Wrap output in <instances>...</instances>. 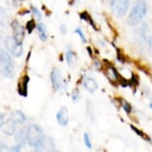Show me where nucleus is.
Listing matches in <instances>:
<instances>
[{
	"mask_svg": "<svg viewBox=\"0 0 152 152\" xmlns=\"http://www.w3.org/2000/svg\"><path fill=\"white\" fill-rule=\"evenodd\" d=\"M147 12V3L145 0H135L130 11L127 23L130 26L139 25Z\"/></svg>",
	"mask_w": 152,
	"mask_h": 152,
	"instance_id": "nucleus-1",
	"label": "nucleus"
},
{
	"mask_svg": "<svg viewBox=\"0 0 152 152\" xmlns=\"http://www.w3.org/2000/svg\"><path fill=\"white\" fill-rule=\"evenodd\" d=\"M15 64L11 56L6 50H0V72L3 77L12 78L14 77Z\"/></svg>",
	"mask_w": 152,
	"mask_h": 152,
	"instance_id": "nucleus-2",
	"label": "nucleus"
},
{
	"mask_svg": "<svg viewBox=\"0 0 152 152\" xmlns=\"http://www.w3.org/2000/svg\"><path fill=\"white\" fill-rule=\"evenodd\" d=\"M130 6V0H111L110 7L113 15L118 18L127 15Z\"/></svg>",
	"mask_w": 152,
	"mask_h": 152,
	"instance_id": "nucleus-3",
	"label": "nucleus"
},
{
	"mask_svg": "<svg viewBox=\"0 0 152 152\" xmlns=\"http://www.w3.org/2000/svg\"><path fill=\"white\" fill-rule=\"evenodd\" d=\"M42 135V129L37 125H30L26 128V142L30 147H37Z\"/></svg>",
	"mask_w": 152,
	"mask_h": 152,
	"instance_id": "nucleus-4",
	"label": "nucleus"
},
{
	"mask_svg": "<svg viewBox=\"0 0 152 152\" xmlns=\"http://www.w3.org/2000/svg\"><path fill=\"white\" fill-rule=\"evenodd\" d=\"M5 46L7 50L15 58H19L23 54V45L18 44L13 37H7L5 39Z\"/></svg>",
	"mask_w": 152,
	"mask_h": 152,
	"instance_id": "nucleus-5",
	"label": "nucleus"
},
{
	"mask_svg": "<svg viewBox=\"0 0 152 152\" xmlns=\"http://www.w3.org/2000/svg\"><path fill=\"white\" fill-rule=\"evenodd\" d=\"M13 30V38L19 45L23 44L25 37V29L17 20H14L11 23Z\"/></svg>",
	"mask_w": 152,
	"mask_h": 152,
	"instance_id": "nucleus-6",
	"label": "nucleus"
},
{
	"mask_svg": "<svg viewBox=\"0 0 152 152\" xmlns=\"http://www.w3.org/2000/svg\"><path fill=\"white\" fill-rule=\"evenodd\" d=\"M50 79H51V82H52L53 88L54 91H58L62 88V74L58 69H54L51 72Z\"/></svg>",
	"mask_w": 152,
	"mask_h": 152,
	"instance_id": "nucleus-7",
	"label": "nucleus"
},
{
	"mask_svg": "<svg viewBox=\"0 0 152 152\" xmlns=\"http://www.w3.org/2000/svg\"><path fill=\"white\" fill-rule=\"evenodd\" d=\"M55 147V142L53 141L52 138L50 137V136H47V135H42V137L40 140L38 144L37 145V147L35 148H38V149H41L42 151H50V150L54 149Z\"/></svg>",
	"mask_w": 152,
	"mask_h": 152,
	"instance_id": "nucleus-8",
	"label": "nucleus"
},
{
	"mask_svg": "<svg viewBox=\"0 0 152 152\" xmlns=\"http://www.w3.org/2000/svg\"><path fill=\"white\" fill-rule=\"evenodd\" d=\"M58 123L61 127H65L69 123V112L66 107H61L56 115Z\"/></svg>",
	"mask_w": 152,
	"mask_h": 152,
	"instance_id": "nucleus-9",
	"label": "nucleus"
},
{
	"mask_svg": "<svg viewBox=\"0 0 152 152\" xmlns=\"http://www.w3.org/2000/svg\"><path fill=\"white\" fill-rule=\"evenodd\" d=\"M2 128H3V133L5 135H8V136H12L15 135V132H16V124L12 120L9 119L5 121Z\"/></svg>",
	"mask_w": 152,
	"mask_h": 152,
	"instance_id": "nucleus-10",
	"label": "nucleus"
},
{
	"mask_svg": "<svg viewBox=\"0 0 152 152\" xmlns=\"http://www.w3.org/2000/svg\"><path fill=\"white\" fill-rule=\"evenodd\" d=\"M29 81H30V78L28 77L27 76H25L21 79V80L18 83V93L23 96H27Z\"/></svg>",
	"mask_w": 152,
	"mask_h": 152,
	"instance_id": "nucleus-11",
	"label": "nucleus"
},
{
	"mask_svg": "<svg viewBox=\"0 0 152 152\" xmlns=\"http://www.w3.org/2000/svg\"><path fill=\"white\" fill-rule=\"evenodd\" d=\"M10 120H12L16 124H23V123L26 122V117L23 112L16 110V111H14V112H11V114H10Z\"/></svg>",
	"mask_w": 152,
	"mask_h": 152,
	"instance_id": "nucleus-12",
	"label": "nucleus"
},
{
	"mask_svg": "<svg viewBox=\"0 0 152 152\" xmlns=\"http://www.w3.org/2000/svg\"><path fill=\"white\" fill-rule=\"evenodd\" d=\"M15 141L18 145H20L21 147H23L26 144V128H21L15 133Z\"/></svg>",
	"mask_w": 152,
	"mask_h": 152,
	"instance_id": "nucleus-13",
	"label": "nucleus"
},
{
	"mask_svg": "<svg viewBox=\"0 0 152 152\" xmlns=\"http://www.w3.org/2000/svg\"><path fill=\"white\" fill-rule=\"evenodd\" d=\"M83 85H84V87L91 93L94 92L97 88V83L92 77L85 78L83 81Z\"/></svg>",
	"mask_w": 152,
	"mask_h": 152,
	"instance_id": "nucleus-14",
	"label": "nucleus"
},
{
	"mask_svg": "<svg viewBox=\"0 0 152 152\" xmlns=\"http://www.w3.org/2000/svg\"><path fill=\"white\" fill-rule=\"evenodd\" d=\"M9 15L7 11L3 7H0V26L6 27L9 25Z\"/></svg>",
	"mask_w": 152,
	"mask_h": 152,
	"instance_id": "nucleus-15",
	"label": "nucleus"
},
{
	"mask_svg": "<svg viewBox=\"0 0 152 152\" xmlns=\"http://www.w3.org/2000/svg\"><path fill=\"white\" fill-rule=\"evenodd\" d=\"M37 29L40 39L42 41V42H45V41L47 39L48 37L47 30H46V26H45V24L42 23H38L37 26Z\"/></svg>",
	"mask_w": 152,
	"mask_h": 152,
	"instance_id": "nucleus-16",
	"label": "nucleus"
},
{
	"mask_svg": "<svg viewBox=\"0 0 152 152\" xmlns=\"http://www.w3.org/2000/svg\"><path fill=\"white\" fill-rule=\"evenodd\" d=\"M66 61L69 66L70 67H73L76 64V61H77V54L73 52L72 50H69L66 52Z\"/></svg>",
	"mask_w": 152,
	"mask_h": 152,
	"instance_id": "nucleus-17",
	"label": "nucleus"
},
{
	"mask_svg": "<svg viewBox=\"0 0 152 152\" xmlns=\"http://www.w3.org/2000/svg\"><path fill=\"white\" fill-rule=\"evenodd\" d=\"M84 141H85V143L86 145V147L88 148L91 149L92 148V142H91V139H90V136L88 135V134L85 133L84 135Z\"/></svg>",
	"mask_w": 152,
	"mask_h": 152,
	"instance_id": "nucleus-18",
	"label": "nucleus"
},
{
	"mask_svg": "<svg viewBox=\"0 0 152 152\" xmlns=\"http://www.w3.org/2000/svg\"><path fill=\"white\" fill-rule=\"evenodd\" d=\"M75 33H76V34H77L79 35V37H80V39H81V41H82L84 43L87 42V39H86V37H85V34H84L83 31L80 30V28H78V29H77V30H75Z\"/></svg>",
	"mask_w": 152,
	"mask_h": 152,
	"instance_id": "nucleus-19",
	"label": "nucleus"
},
{
	"mask_svg": "<svg viewBox=\"0 0 152 152\" xmlns=\"http://www.w3.org/2000/svg\"><path fill=\"white\" fill-rule=\"evenodd\" d=\"M31 10H32V12L33 14H34V15L37 18V19H41V18H42V14H41V12L37 7H35L32 6V7H31Z\"/></svg>",
	"mask_w": 152,
	"mask_h": 152,
	"instance_id": "nucleus-20",
	"label": "nucleus"
},
{
	"mask_svg": "<svg viewBox=\"0 0 152 152\" xmlns=\"http://www.w3.org/2000/svg\"><path fill=\"white\" fill-rule=\"evenodd\" d=\"M80 97V92L78 89H74L72 92V99L73 101H77Z\"/></svg>",
	"mask_w": 152,
	"mask_h": 152,
	"instance_id": "nucleus-21",
	"label": "nucleus"
},
{
	"mask_svg": "<svg viewBox=\"0 0 152 152\" xmlns=\"http://www.w3.org/2000/svg\"><path fill=\"white\" fill-rule=\"evenodd\" d=\"M35 27V24L33 20H30V22H28L27 25H26V29L30 33H31L33 30H34V28Z\"/></svg>",
	"mask_w": 152,
	"mask_h": 152,
	"instance_id": "nucleus-22",
	"label": "nucleus"
},
{
	"mask_svg": "<svg viewBox=\"0 0 152 152\" xmlns=\"http://www.w3.org/2000/svg\"><path fill=\"white\" fill-rule=\"evenodd\" d=\"M122 106H123V107H124V109L127 112H131V110H132V107H131V106H130V104H128V103L125 102V100H123Z\"/></svg>",
	"mask_w": 152,
	"mask_h": 152,
	"instance_id": "nucleus-23",
	"label": "nucleus"
},
{
	"mask_svg": "<svg viewBox=\"0 0 152 152\" xmlns=\"http://www.w3.org/2000/svg\"><path fill=\"white\" fill-rule=\"evenodd\" d=\"M21 147H21L20 145H15V146H14V147L10 148L9 152H20Z\"/></svg>",
	"mask_w": 152,
	"mask_h": 152,
	"instance_id": "nucleus-24",
	"label": "nucleus"
},
{
	"mask_svg": "<svg viewBox=\"0 0 152 152\" xmlns=\"http://www.w3.org/2000/svg\"><path fill=\"white\" fill-rule=\"evenodd\" d=\"M60 30L62 34H66V32H67V27H66V26L64 25V24L61 25Z\"/></svg>",
	"mask_w": 152,
	"mask_h": 152,
	"instance_id": "nucleus-25",
	"label": "nucleus"
},
{
	"mask_svg": "<svg viewBox=\"0 0 152 152\" xmlns=\"http://www.w3.org/2000/svg\"><path fill=\"white\" fill-rule=\"evenodd\" d=\"M4 117H5V115H0V127H3V125L4 124V123H5Z\"/></svg>",
	"mask_w": 152,
	"mask_h": 152,
	"instance_id": "nucleus-26",
	"label": "nucleus"
},
{
	"mask_svg": "<svg viewBox=\"0 0 152 152\" xmlns=\"http://www.w3.org/2000/svg\"><path fill=\"white\" fill-rule=\"evenodd\" d=\"M43 151H42L41 149H38V148H34V151H32L31 152H42Z\"/></svg>",
	"mask_w": 152,
	"mask_h": 152,
	"instance_id": "nucleus-27",
	"label": "nucleus"
},
{
	"mask_svg": "<svg viewBox=\"0 0 152 152\" xmlns=\"http://www.w3.org/2000/svg\"><path fill=\"white\" fill-rule=\"evenodd\" d=\"M47 152H60V151H57V150H55V149H52V150H50V151H48Z\"/></svg>",
	"mask_w": 152,
	"mask_h": 152,
	"instance_id": "nucleus-28",
	"label": "nucleus"
},
{
	"mask_svg": "<svg viewBox=\"0 0 152 152\" xmlns=\"http://www.w3.org/2000/svg\"><path fill=\"white\" fill-rule=\"evenodd\" d=\"M150 107H151V109H152V103H151V104H150Z\"/></svg>",
	"mask_w": 152,
	"mask_h": 152,
	"instance_id": "nucleus-29",
	"label": "nucleus"
},
{
	"mask_svg": "<svg viewBox=\"0 0 152 152\" xmlns=\"http://www.w3.org/2000/svg\"><path fill=\"white\" fill-rule=\"evenodd\" d=\"M2 151V150H1V147H0V152Z\"/></svg>",
	"mask_w": 152,
	"mask_h": 152,
	"instance_id": "nucleus-30",
	"label": "nucleus"
}]
</instances>
